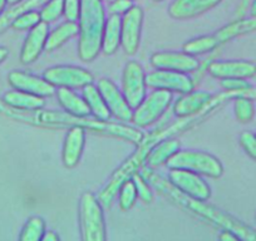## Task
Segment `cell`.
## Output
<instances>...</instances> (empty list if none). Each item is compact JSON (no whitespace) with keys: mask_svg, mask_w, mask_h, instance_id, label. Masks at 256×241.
I'll use <instances>...</instances> for the list:
<instances>
[{"mask_svg":"<svg viewBox=\"0 0 256 241\" xmlns=\"http://www.w3.org/2000/svg\"><path fill=\"white\" fill-rule=\"evenodd\" d=\"M208 73L218 80L228 78H248L256 74V63L251 60H216L208 68Z\"/></svg>","mask_w":256,"mask_h":241,"instance_id":"obj_16","label":"cell"},{"mask_svg":"<svg viewBox=\"0 0 256 241\" xmlns=\"http://www.w3.org/2000/svg\"><path fill=\"white\" fill-rule=\"evenodd\" d=\"M44 234H46L44 220L39 216H33L24 225L19 241H42Z\"/></svg>","mask_w":256,"mask_h":241,"instance_id":"obj_27","label":"cell"},{"mask_svg":"<svg viewBox=\"0 0 256 241\" xmlns=\"http://www.w3.org/2000/svg\"><path fill=\"white\" fill-rule=\"evenodd\" d=\"M86 144V128L73 126L68 128L62 151V161L67 168H74L80 161Z\"/></svg>","mask_w":256,"mask_h":241,"instance_id":"obj_17","label":"cell"},{"mask_svg":"<svg viewBox=\"0 0 256 241\" xmlns=\"http://www.w3.org/2000/svg\"><path fill=\"white\" fill-rule=\"evenodd\" d=\"M120 40H122V18L120 16H110L106 20L102 52L107 56H112L120 46Z\"/></svg>","mask_w":256,"mask_h":241,"instance_id":"obj_22","label":"cell"},{"mask_svg":"<svg viewBox=\"0 0 256 241\" xmlns=\"http://www.w3.org/2000/svg\"><path fill=\"white\" fill-rule=\"evenodd\" d=\"M214 100V96L205 90H191L184 93L174 104V113L178 118L191 117L202 112Z\"/></svg>","mask_w":256,"mask_h":241,"instance_id":"obj_19","label":"cell"},{"mask_svg":"<svg viewBox=\"0 0 256 241\" xmlns=\"http://www.w3.org/2000/svg\"><path fill=\"white\" fill-rule=\"evenodd\" d=\"M43 78L54 87L70 90L84 88L86 86L92 84L94 80L90 70L77 66H54L44 72Z\"/></svg>","mask_w":256,"mask_h":241,"instance_id":"obj_8","label":"cell"},{"mask_svg":"<svg viewBox=\"0 0 256 241\" xmlns=\"http://www.w3.org/2000/svg\"><path fill=\"white\" fill-rule=\"evenodd\" d=\"M100 2H108V3H110V2H113V0H100Z\"/></svg>","mask_w":256,"mask_h":241,"instance_id":"obj_44","label":"cell"},{"mask_svg":"<svg viewBox=\"0 0 256 241\" xmlns=\"http://www.w3.org/2000/svg\"><path fill=\"white\" fill-rule=\"evenodd\" d=\"M144 9L134 6L122 16V46L128 56H134L141 43L142 26H144Z\"/></svg>","mask_w":256,"mask_h":241,"instance_id":"obj_12","label":"cell"},{"mask_svg":"<svg viewBox=\"0 0 256 241\" xmlns=\"http://www.w3.org/2000/svg\"><path fill=\"white\" fill-rule=\"evenodd\" d=\"M56 98L59 104L62 106L66 112L70 113L77 117H90V110L88 104L86 103L84 98L78 96L77 93L70 88H58L56 90Z\"/></svg>","mask_w":256,"mask_h":241,"instance_id":"obj_21","label":"cell"},{"mask_svg":"<svg viewBox=\"0 0 256 241\" xmlns=\"http://www.w3.org/2000/svg\"><path fill=\"white\" fill-rule=\"evenodd\" d=\"M82 90L83 98H84L86 103H87L88 107H90V114H92L96 120H110L112 113L108 110L107 104H106L100 92L98 90L97 86H94L92 83V84L86 86Z\"/></svg>","mask_w":256,"mask_h":241,"instance_id":"obj_24","label":"cell"},{"mask_svg":"<svg viewBox=\"0 0 256 241\" xmlns=\"http://www.w3.org/2000/svg\"><path fill=\"white\" fill-rule=\"evenodd\" d=\"M82 241H107L102 205L92 192H84L80 201Z\"/></svg>","mask_w":256,"mask_h":241,"instance_id":"obj_6","label":"cell"},{"mask_svg":"<svg viewBox=\"0 0 256 241\" xmlns=\"http://www.w3.org/2000/svg\"><path fill=\"white\" fill-rule=\"evenodd\" d=\"M8 80L14 90L30 93L42 98L50 97L56 93V87L50 84L46 78L20 72V70H13L9 73Z\"/></svg>","mask_w":256,"mask_h":241,"instance_id":"obj_15","label":"cell"},{"mask_svg":"<svg viewBox=\"0 0 256 241\" xmlns=\"http://www.w3.org/2000/svg\"><path fill=\"white\" fill-rule=\"evenodd\" d=\"M122 93L124 94L128 104L137 108L146 98L147 83L144 67L137 60H130L123 70Z\"/></svg>","mask_w":256,"mask_h":241,"instance_id":"obj_9","label":"cell"},{"mask_svg":"<svg viewBox=\"0 0 256 241\" xmlns=\"http://www.w3.org/2000/svg\"><path fill=\"white\" fill-rule=\"evenodd\" d=\"M154 2H164V0H154Z\"/></svg>","mask_w":256,"mask_h":241,"instance_id":"obj_45","label":"cell"},{"mask_svg":"<svg viewBox=\"0 0 256 241\" xmlns=\"http://www.w3.org/2000/svg\"><path fill=\"white\" fill-rule=\"evenodd\" d=\"M234 113L240 124H248L255 116L252 100L246 97H236L234 102Z\"/></svg>","mask_w":256,"mask_h":241,"instance_id":"obj_28","label":"cell"},{"mask_svg":"<svg viewBox=\"0 0 256 241\" xmlns=\"http://www.w3.org/2000/svg\"><path fill=\"white\" fill-rule=\"evenodd\" d=\"M166 164L170 168L186 170L212 178H218L224 174V166L218 157L198 150H180Z\"/></svg>","mask_w":256,"mask_h":241,"instance_id":"obj_5","label":"cell"},{"mask_svg":"<svg viewBox=\"0 0 256 241\" xmlns=\"http://www.w3.org/2000/svg\"><path fill=\"white\" fill-rule=\"evenodd\" d=\"M131 180L134 181V186H136L137 196H138L144 202H151V201L154 200V192H152L151 188H150L148 185V181L144 178V174L136 172V174L132 176Z\"/></svg>","mask_w":256,"mask_h":241,"instance_id":"obj_32","label":"cell"},{"mask_svg":"<svg viewBox=\"0 0 256 241\" xmlns=\"http://www.w3.org/2000/svg\"><path fill=\"white\" fill-rule=\"evenodd\" d=\"M172 102V93L168 90H154L146 96L141 104L134 110L132 122L140 128L151 126L166 112Z\"/></svg>","mask_w":256,"mask_h":241,"instance_id":"obj_7","label":"cell"},{"mask_svg":"<svg viewBox=\"0 0 256 241\" xmlns=\"http://www.w3.org/2000/svg\"><path fill=\"white\" fill-rule=\"evenodd\" d=\"M78 36V23L77 22H68L66 20L54 28L53 30L49 32L48 39H46V50L53 52L67 43L72 38Z\"/></svg>","mask_w":256,"mask_h":241,"instance_id":"obj_26","label":"cell"},{"mask_svg":"<svg viewBox=\"0 0 256 241\" xmlns=\"http://www.w3.org/2000/svg\"><path fill=\"white\" fill-rule=\"evenodd\" d=\"M151 64L156 70L191 73L200 67V62L194 56L184 52H157L152 54Z\"/></svg>","mask_w":256,"mask_h":241,"instance_id":"obj_14","label":"cell"},{"mask_svg":"<svg viewBox=\"0 0 256 241\" xmlns=\"http://www.w3.org/2000/svg\"><path fill=\"white\" fill-rule=\"evenodd\" d=\"M218 241H242L240 238L235 235V234L230 232V231L225 230L220 234V238H218Z\"/></svg>","mask_w":256,"mask_h":241,"instance_id":"obj_38","label":"cell"},{"mask_svg":"<svg viewBox=\"0 0 256 241\" xmlns=\"http://www.w3.org/2000/svg\"><path fill=\"white\" fill-rule=\"evenodd\" d=\"M42 22L40 13L36 10H29L20 14L14 19L10 26H13L16 30H30L34 26H38Z\"/></svg>","mask_w":256,"mask_h":241,"instance_id":"obj_30","label":"cell"},{"mask_svg":"<svg viewBox=\"0 0 256 241\" xmlns=\"http://www.w3.org/2000/svg\"><path fill=\"white\" fill-rule=\"evenodd\" d=\"M100 0H82L78 19V56L83 62H93L102 50L106 12Z\"/></svg>","mask_w":256,"mask_h":241,"instance_id":"obj_3","label":"cell"},{"mask_svg":"<svg viewBox=\"0 0 256 241\" xmlns=\"http://www.w3.org/2000/svg\"><path fill=\"white\" fill-rule=\"evenodd\" d=\"M180 151V142L174 138L164 140L160 142L152 148L151 154L147 157V166L150 168H157V167L166 164L168 160L174 154H176Z\"/></svg>","mask_w":256,"mask_h":241,"instance_id":"obj_25","label":"cell"},{"mask_svg":"<svg viewBox=\"0 0 256 241\" xmlns=\"http://www.w3.org/2000/svg\"><path fill=\"white\" fill-rule=\"evenodd\" d=\"M137 190L132 180H128L120 186L118 191V201H120V208L123 211H128L130 208H134L137 200Z\"/></svg>","mask_w":256,"mask_h":241,"instance_id":"obj_29","label":"cell"},{"mask_svg":"<svg viewBox=\"0 0 256 241\" xmlns=\"http://www.w3.org/2000/svg\"><path fill=\"white\" fill-rule=\"evenodd\" d=\"M255 29L256 16H251V19H242V20L232 22V23L222 26L215 34L198 36V38L186 42L184 46H182V52L194 56L210 53V52L215 50L216 48L222 46L226 42L231 40V39L236 38V36L250 33V32L255 30Z\"/></svg>","mask_w":256,"mask_h":241,"instance_id":"obj_4","label":"cell"},{"mask_svg":"<svg viewBox=\"0 0 256 241\" xmlns=\"http://www.w3.org/2000/svg\"><path fill=\"white\" fill-rule=\"evenodd\" d=\"M241 147L248 157L256 161V134L250 131H244L238 138Z\"/></svg>","mask_w":256,"mask_h":241,"instance_id":"obj_33","label":"cell"},{"mask_svg":"<svg viewBox=\"0 0 256 241\" xmlns=\"http://www.w3.org/2000/svg\"><path fill=\"white\" fill-rule=\"evenodd\" d=\"M134 6V0H113L108 6L110 16H123L130 9Z\"/></svg>","mask_w":256,"mask_h":241,"instance_id":"obj_36","label":"cell"},{"mask_svg":"<svg viewBox=\"0 0 256 241\" xmlns=\"http://www.w3.org/2000/svg\"><path fill=\"white\" fill-rule=\"evenodd\" d=\"M221 2L222 0H174L168 8V14L177 20H187L211 10Z\"/></svg>","mask_w":256,"mask_h":241,"instance_id":"obj_20","label":"cell"},{"mask_svg":"<svg viewBox=\"0 0 256 241\" xmlns=\"http://www.w3.org/2000/svg\"><path fill=\"white\" fill-rule=\"evenodd\" d=\"M42 241H60V240H59V236L56 235L54 231H46V232L44 234V238Z\"/></svg>","mask_w":256,"mask_h":241,"instance_id":"obj_39","label":"cell"},{"mask_svg":"<svg viewBox=\"0 0 256 241\" xmlns=\"http://www.w3.org/2000/svg\"><path fill=\"white\" fill-rule=\"evenodd\" d=\"M8 56H9L8 49L4 48V46H0V63H3Z\"/></svg>","mask_w":256,"mask_h":241,"instance_id":"obj_40","label":"cell"},{"mask_svg":"<svg viewBox=\"0 0 256 241\" xmlns=\"http://www.w3.org/2000/svg\"><path fill=\"white\" fill-rule=\"evenodd\" d=\"M147 87L154 90H168L171 93H188L195 90L194 78L187 73L174 72V70H156L146 74Z\"/></svg>","mask_w":256,"mask_h":241,"instance_id":"obj_11","label":"cell"},{"mask_svg":"<svg viewBox=\"0 0 256 241\" xmlns=\"http://www.w3.org/2000/svg\"><path fill=\"white\" fill-rule=\"evenodd\" d=\"M228 100L226 94H218L214 96V100L202 112L198 113L195 116H191V117H184L180 118V120H177L176 124H171V126L164 127V128L156 130L154 132H152L150 136L144 137L141 142L137 144V150L134 151V154L131 157H128L122 164H120V168H117L114 171V174L110 176V181L107 182V185L104 186L100 194L98 195V200H100L102 208H110L112 205L113 200L117 196L118 191H120V186L131 180L136 172H138V170L146 164L147 157L151 154L152 148L156 146L160 142L164 141V140L172 138L176 134H181V132L190 130L191 127H194L195 124H200L204 118H206L208 116H210L214 110L218 107H220L221 104Z\"/></svg>","mask_w":256,"mask_h":241,"instance_id":"obj_1","label":"cell"},{"mask_svg":"<svg viewBox=\"0 0 256 241\" xmlns=\"http://www.w3.org/2000/svg\"><path fill=\"white\" fill-rule=\"evenodd\" d=\"M14 117L28 124H36L44 127H73L80 126L88 131L97 132V134L112 136L116 138H122L137 144L144 140V134L138 128L128 126L123 124H114L110 120H100L94 117H77L66 110H13L10 113Z\"/></svg>","mask_w":256,"mask_h":241,"instance_id":"obj_2","label":"cell"},{"mask_svg":"<svg viewBox=\"0 0 256 241\" xmlns=\"http://www.w3.org/2000/svg\"><path fill=\"white\" fill-rule=\"evenodd\" d=\"M3 100L9 107L18 110H42L46 106L44 98L16 90L6 93Z\"/></svg>","mask_w":256,"mask_h":241,"instance_id":"obj_23","label":"cell"},{"mask_svg":"<svg viewBox=\"0 0 256 241\" xmlns=\"http://www.w3.org/2000/svg\"><path fill=\"white\" fill-rule=\"evenodd\" d=\"M6 4V0H0V14H2V12H3Z\"/></svg>","mask_w":256,"mask_h":241,"instance_id":"obj_43","label":"cell"},{"mask_svg":"<svg viewBox=\"0 0 256 241\" xmlns=\"http://www.w3.org/2000/svg\"><path fill=\"white\" fill-rule=\"evenodd\" d=\"M22 2H23V0H6V3L8 4H10V6H16V4H19V3H22Z\"/></svg>","mask_w":256,"mask_h":241,"instance_id":"obj_42","label":"cell"},{"mask_svg":"<svg viewBox=\"0 0 256 241\" xmlns=\"http://www.w3.org/2000/svg\"><path fill=\"white\" fill-rule=\"evenodd\" d=\"M228 93V98H236V97H246L250 98V100H256V87H251L246 90H241V92H236V93Z\"/></svg>","mask_w":256,"mask_h":241,"instance_id":"obj_37","label":"cell"},{"mask_svg":"<svg viewBox=\"0 0 256 241\" xmlns=\"http://www.w3.org/2000/svg\"><path fill=\"white\" fill-rule=\"evenodd\" d=\"M250 16H256V0H254L252 4H251Z\"/></svg>","mask_w":256,"mask_h":241,"instance_id":"obj_41","label":"cell"},{"mask_svg":"<svg viewBox=\"0 0 256 241\" xmlns=\"http://www.w3.org/2000/svg\"><path fill=\"white\" fill-rule=\"evenodd\" d=\"M48 36L49 24L44 23V22H40L38 26L29 30L20 53V62L23 64H30V63L36 62L42 52L46 50Z\"/></svg>","mask_w":256,"mask_h":241,"instance_id":"obj_18","label":"cell"},{"mask_svg":"<svg viewBox=\"0 0 256 241\" xmlns=\"http://www.w3.org/2000/svg\"><path fill=\"white\" fill-rule=\"evenodd\" d=\"M220 84L225 92L230 93L241 92V90H246L252 87L248 83V80H244V78H228V80H221Z\"/></svg>","mask_w":256,"mask_h":241,"instance_id":"obj_34","label":"cell"},{"mask_svg":"<svg viewBox=\"0 0 256 241\" xmlns=\"http://www.w3.org/2000/svg\"><path fill=\"white\" fill-rule=\"evenodd\" d=\"M40 19L46 24L56 22L63 16V0H49L48 3L42 6Z\"/></svg>","mask_w":256,"mask_h":241,"instance_id":"obj_31","label":"cell"},{"mask_svg":"<svg viewBox=\"0 0 256 241\" xmlns=\"http://www.w3.org/2000/svg\"><path fill=\"white\" fill-rule=\"evenodd\" d=\"M170 184L180 192L198 201H206L211 196L210 186L205 180L195 172L186 170L171 168L168 174Z\"/></svg>","mask_w":256,"mask_h":241,"instance_id":"obj_10","label":"cell"},{"mask_svg":"<svg viewBox=\"0 0 256 241\" xmlns=\"http://www.w3.org/2000/svg\"><path fill=\"white\" fill-rule=\"evenodd\" d=\"M82 0H63V16L68 22H78Z\"/></svg>","mask_w":256,"mask_h":241,"instance_id":"obj_35","label":"cell"},{"mask_svg":"<svg viewBox=\"0 0 256 241\" xmlns=\"http://www.w3.org/2000/svg\"><path fill=\"white\" fill-rule=\"evenodd\" d=\"M97 88L112 116L122 122H132L134 108L128 104L122 90H118V87L112 80L108 78H100L97 83Z\"/></svg>","mask_w":256,"mask_h":241,"instance_id":"obj_13","label":"cell"}]
</instances>
